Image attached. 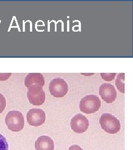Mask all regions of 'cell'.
I'll return each mask as SVG.
<instances>
[{
	"label": "cell",
	"mask_w": 133,
	"mask_h": 150,
	"mask_svg": "<svg viewBox=\"0 0 133 150\" xmlns=\"http://www.w3.org/2000/svg\"><path fill=\"white\" fill-rule=\"evenodd\" d=\"M49 90L53 97L61 98L65 96L68 93V86L64 79L56 78L50 82Z\"/></svg>",
	"instance_id": "obj_4"
},
{
	"label": "cell",
	"mask_w": 133,
	"mask_h": 150,
	"mask_svg": "<svg viewBox=\"0 0 133 150\" xmlns=\"http://www.w3.org/2000/svg\"><path fill=\"white\" fill-rule=\"evenodd\" d=\"M11 76V73H0V81H6Z\"/></svg>",
	"instance_id": "obj_15"
},
{
	"label": "cell",
	"mask_w": 133,
	"mask_h": 150,
	"mask_svg": "<svg viewBox=\"0 0 133 150\" xmlns=\"http://www.w3.org/2000/svg\"><path fill=\"white\" fill-rule=\"evenodd\" d=\"M124 77H125V74L120 73L118 75L117 79L115 81V83H116V86L117 87L118 90L122 93H124V92H125Z\"/></svg>",
	"instance_id": "obj_11"
},
{
	"label": "cell",
	"mask_w": 133,
	"mask_h": 150,
	"mask_svg": "<svg viewBox=\"0 0 133 150\" xmlns=\"http://www.w3.org/2000/svg\"><path fill=\"white\" fill-rule=\"evenodd\" d=\"M68 150H83L78 145H75L71 146Z\"/></svg>",
	"instance_id": "obj_16"
},
{
	"label": "cell",
	"mask_w": 133,
	"mask_h": 150,
	"mask_svg": "<svg viewBox=\"0 0 133 150\" xmlns=\"http://www.w3.org/2000/svg\"><path fill=\"white\" fill-rule=\"evenodd\" d=\"M0 150H8V144L5 137L0 134Z\"/></svg>",
	"instance_id": "obj_12"
},
{
	"label": "cell",
	"mask_w": 133,
	"mask_h": 150,
	"mask_svg": "<svg viewBox=\"0 0 133 150\" xmlns=\"http://www.w3.org/2000/svg\"><path fill=\"white\" fill-rule=\"evenodd\" d=\"M101 106L99 97L94 95H89L82 98L80 101V110L82 112L91 114L97 112Z\"/></svg>",
	"instance_id": "obj_2"
},
{
	"label": "cell",
	"mask_w": 133,
	"mask_h": 150,
	"mask_svg": "<svg viewBox=\"0 0 133 150\" xmlns=\"http://www.w3.org/2000/svg\"><path fill=\"white\" fill-rule=\"evenodd\" d=\"M35 149L36 150H54L53 139L47 136H41L38 137L35 142Z\"/></svg>",
	"instance_id": "obj_10"
},
{
	"label": "cell",
	"mask_w": 133,
	"mask_h": 150,
	"mask_svg": "<svg viewBox=\"0 0 133 150\" xmlns=\"http://www.w3.org/2000/svg\"><path fill=\"white\" fill-rule=\"evenodd\" d=\"M89 121L85 116L77 114L75 115L70 121V127L77 134L85 132L89 127Z\"/></svg>",
	"instance_id": "obj_7"
},
{
	"label": "cell",
	"mask_w": 133,
	"mask_h": 150,
	"mask_svg": "<svg viewBox=\"0 0 133 150\" xmlns=\"http://www.w3.org/2000/svg\"><path fill=\"white\" fill-rule=\"evenodd\" d=\"M27 120L32 126H40L46 121V113L42 109L32 108L27 113Z\"/></svg>",
	"instance_id": "obj_6"
},
{
	"label": "cell",
	"mask_w": 133,
	"mask_h": 150,
	"mask_svg": "<svg viewBox=\"0 0 133 150\" xmlns=\"http://www.w3.org/2000/svg\"><path fill=\"white\" fill-rule=\"evenodd\" d=\"M44 84V77L40 73H30L27 75L25 79V85L28 88L34 85L43 87Z\"/></svg>",
	"instance_id": "obj_9"
},
{
	"label": "cell",
	"mask_w": 133,
	"mask_h": 150,
	"mask_svg": "<svg viewBox=\"0 0 133 150\" xmlns=\"http://www.w3.org/2000/svg\"><path fill=\"white\" fill-rule=\"evenodd\" d=\"M27 97L31 104L34 106H41L46 100V93L42 87L34 85L28 88Z\"/></svg>",
	"instance_id": "obj_5"
},
{
	"label": "cell",
	"mask_w": 133,
	"mask_h": 150,
	"mask_svg": "<svg viewBox=\"0 0 133 150\" xmlns=\"http://www.w3.org/2000/svg\"><path fill=\"white\" fill-rule=\"evenodd\" d=\"M6 107V100L4 96L0 93V113L2 112Z\"/></svg>",
	"instance_id": "obj_14"
},
{
	"label": "cell",
	"mask_w": 133,
	"mask_h": 150,
	"mask_svg": "<svg viewBox=\"0 0 133 150\" xmlns=\"http://www.w3.org/2000/svg\"><path fill=\"white\" fill-rule=\"evenodd\" d=\"M5 123L8 129L12 131H20L24 127V116L20 111H11L7 113L6 116Z\"/></svg>",
	"instance_id": "obj_3"
},
{
	"label": "cell",
	"mask_w": 133,
	"mask_h": 150,
	"mask_svg": "<svg viewBox=\"0 0 133 150\" xmlns=\"http://www.w3.org/2000/svg\"><path fill=\"white\" fill-rule=\"evenodd\" d=\"M99 123L102 129L110 134L119 132L121 127L120 121L110 113L102 114L99 118Z\"/></svg>",
	"instance_id": "obj_1"
},
{
	"label": "cell",
	"mask_w": 133,
	"mask_h": 150,
	"mask_svg": "<svg viewBox=\"0 0 133 150\" xmlns=\"http://www.w3.org/2000/svg\"><path fill=\"white\" fill-rule=\"evenodd\" d=\"M116 75H117V73H101V74L102 79L106 81H111L113 80Z\"/></svg>",
	"instance_id": "obj_13"
},
{
	"label": "cell",
	"mask_w": 133,
	"mask_h": 150,
	"mask_svg": "<svg viewBox=\"0 0 133 150\" xmlns=\"http://www.w3.org/2000/svg\"><path fill=\"white\" fill-rule=\"evenodd\" d=\"M99 95L106 103H110L115 101L117 96L115 87L110 83H104L99 87Z\"/></svg>",
	"instance_id": "obj_8"
}]
</instances>
